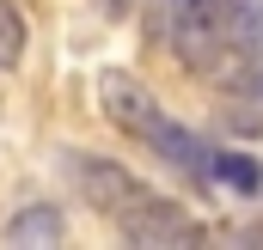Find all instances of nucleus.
<instances>
[{
  "mask_svg": "<svg viewBox=\"0 0 263 250\" xmlns=\"http://www.w3.org/2000/svg\"><path fill=\"white\" fill-rule=\"evenodd\" d=\"M214 183H227L233 195H257L263 189V165L251 153H220L214 147Z\"/></svg>",
  "mask_w": 263,
  "mask_h": 250,
  "instance_id": "423d86ee",
  "label": "nucleus"
},
{
  "mask_svg": "<svg viewBox=\"0 0 263 250\" xmlns=\"http://www.w3.org/2000/svg\"><path fill=\"white\" fill-rule=\"evenodd\" d=\"M92 92H98V110L110 116V122L123 128L129 140H141L147 153H159L165 165H178L184 177H196V183H214V147L202 140L196 128H184L178 116H165V104L135 79L123 67H104L98 79H92Z\"/></svg>",
  "mask_w": 263,
  "mask_h": 250,
  "instance_id": "f257e3e1",
  "label": "nucleus"
},
{
  "mask_svg": "<svg viewBox=\"0 0 263 250\" xmlns=\"http://www.w3.org/2000/svg\"><path fill=\"white\" fill-rule=\"evenodd\" d=\"M25 61V18L12 0H0V67H18Z\"/></svg>",
  "mask_w": 263,
  "mask_h": 250,
  "instance_id": "0eeeda50",
  "label": "nucleus"
},
{
  "mask_svg": "<svg viewBox=\"0 0 263 250\" xmlns=\"http://www.w3.org/2000/svg\"><path fill=\"white\" fill-rule=\"evenodd\" d=\"M239 0H172L165 6V43L184 67L214 73L220 55H239Z\"/></svg>",
  "mask_w": 263,
  "mask_h": 250,
  "instance_id": "f03ea898",
  "label": "nucleus"
},
{
  "mask_svg": "<svg viewBox=\"0 0 263 250\" xmlns=\"http://www.w3.org/2000/svg\"><path fill=\"white\" fill-rule=\"evenodd\" d=\"M117 232H123L135 250H184V244H202V238H208L178 201H165V195H153V189L117 214Z\"/></svg>",
  "mask_w": 263,
  "mask_h": 250,
  "instance_id": "7ed1b4c3",
  "label": "nucleus"
},
{
  "mask_svg": "<svg viewBox=\"0 0 263 250\" xmlns=\"http://www.w3.org/2000/svg\"><path fill=\"white\" fill-rule=\"evenodd\" d=\"M227 128L233 134H263V110H227Z\"/></svg>",
  "mask_w": 263,
  "mask_h": 250,
  "instance_id": "1a4fd4ad",
  "label": "nucleus"
},
{
  "mask_svg": "<svg viewBox=\"0 0 263 250\" xmlns=\"http://www.w3.org/2000/svg\"><path fill=\"white\" fill-rule=\"evenodd\" d=\"M245 55H251V61L233 73V86H239V92H251V98H263V49H245Z\"/></svg>",
  "mask_w": 263,
  "mask_h": 250,
  "instance_id": "6e6552de",
  "label": "nucleus"
},
{
  "mask_svg": "<svg viewBox=\"0 0 263 250\" xmlns=\"http://www.w3.org/2000/svg\"><path fill=\"white\" fill-rule=\"evenodd\" d=\"M98 6H104V18H123L129 6H141V0H98Z\"/></svg>",
  "mask_w": 263,
  "mask_h": 250,
  "instance_id": "9d476101",
  "label": "nucleus"
},
{
  "mask_svg": "<svg viewBox=\"0 0 263 250\" xmlns=\"http://www.w3.org/2000/svg\"><path fill=\"white\" fill-rule=\"evenodd\" d=\"M12 250H49L67 238V214L55 201H31V207H18L12 220H6V232H0Z\"/></svg>",
  "mask_w": 263,
  "mask_h": 250,
  "instance_id": "39448f33",
  "label": "nucleus"
},
{
  "mask_svg": "<svg viewBox=\"0 0 263 250\" xmlns=\"http://www.w3.org/2000/svg\"><path fill=\"white\" fill-rule=\"evenodd\" d=\"M62 171H67V183L80 189V201H92L98 214H123L129 201H141L147 195V183L135 177V171H123L117 159H98V153H80V147H62Z\"/></svg>",
  "mask_w": 263,
  "mask_h": 250,
  "instance_id": "20e7f679",
  "label": "nucleus"
}]
</instances>
